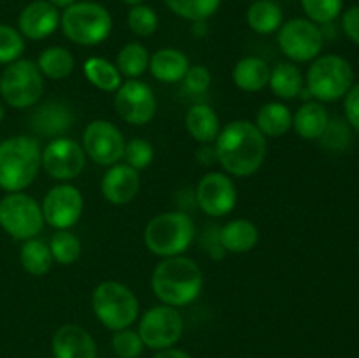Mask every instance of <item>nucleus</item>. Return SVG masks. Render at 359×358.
<instances>
[{
	"instance_id": "1",
	"label": "nucleus",
	"mask_w": 359,
	"mask_h": 358,
	"mask_svg": "<svg viewBox=\"0 0 359 358\" xmlns=\"http://www.w3.org/2000/svg\"><path fill=\"white\" fill-rule=\"evenodd\" d=\"M217 161L224 172L235 178H248L262 168L266 158V137L258 126L245 119L230 121L214 140Z\"/></svg>"
},
{
	"instance_id": "2",
	"label": "nucleus",
	"mask_w": 359,
	"mask_h": 358,
	"mask_svg": "<svg viewBox=\"0 0 359 358\" xmlns=\"http://www.w3.org/2000/svg\"><path fill=\"white\" fill-rule=\"evenodd\" d=\"M151 288L158 300L163 304L182 307L200 297L203 288V272L195 260L182 255L170 256L154 267Z\"/></svg>"
},
{
	"instance_id": "3",
	"label": "nucleus",
	"mask_w": 359,
	"mask_h": 358,
	"mask_svg": "<svg viewBox=\"0 0 359 358\" xmlns=\"http://www.w3.org/2000/svg\"><path fill=\"white\" fill-rule=\"evenodd\" d=\"M41 158L42 147L35 137L16 135L0 142V188L7 193L28 188L41 171Z\"/></svg>"
},
{
	"instance_id": "4",
	"label": "nucleus",
	"mask_w": 359,
	"mask_h": 358,
	"mask_svg": "<svg viewBox=\"0 0 359 358\" xmlns=\"http://www.w3.org/2000/svg\"><path fill=\"white\" fill-rule=\"evenodd\" d=\"M60 28L70 42L79 46H98L111 35L112 16L102 4L77 0L63 9Z\"/></svg>"
},
{
	"instance_id": "5",
	"label": "nucleus",
	"mask_w": 359,
	"mask_h": 358,
	"mask_svg": "<svg viewBox=\"0 0 359 358\" xmlns=\"http://www.w3.org/2000/svg\"><path fill=\"white\" fill-rule=\"evenodd\" d=\"M195 239V225L191 218L181 211H168L154 216L144 230V242L153 255L161 258L179 256L191 246Z\"/></svg>"
},
{
	"instance_id": "6",
	"label": "nucleus",
	"mask_w": 359,
	"mask_h": 358,
	"mask_svg": "<svg viewBox=\"0 0 359 358\" xmlns=\"http://www.w3.org/2000/svg\"><path fill=\"white\" fill-rule=\"evenodd\" d=\"M91 307L98 321L109 330L128 329L139 316V298L126 284L104 281L91 295Z\"/></svg>"
},
{
	"instance_id": "7",
	"label": "nucleus",
	"mask_w": 359,
	"mask_h": 358,
	"mask_svg": "<svg viewBox=\"0 0 359 358\" xmlns=\"http://www.w3.org/2000/svg\"><path fill=\"white\" fill-rule=\"evenodd\" d=\"M353 84V65L339 55H319L309 67L307 90L318 102L339 100Z\"/></svg>"
},
{
	"instance_id": "8",
	"label": "nucleus",
	"mask_w": 359,
	"mask_h": 358,
	"mask_svg": "<svg viewBox=\"0 0 359 358\" xmlns=\"http://www.w3.org/2000/svg\"><path fill=\"white\" fill-rule=\"evenodd\" d=\"M44 91V76L32 60H16L0 76V95L14 109L34 107Z\"/></svg>"
},
{
	"instance_id": "9",
	"label": "nucleus",
	"mask_w": 359,
	"mask_h": 358,
	"mask_svg": "<svg viewBox=\"0 0 359 358\" xmlns=\"http://www.w3.org/2000/svg\"><path fill=\"white\" fill-rule=\"evenodd\" d=\"M42 207L27 193H7L0 200V227L18 241H28L44 227Z\"/></svg>"
},
{
	"instance_id": "10",
	"label": "nucleus",
	"mask_w": 359,
	"mask_h": 358,
	"mask_svg": "<svg viewBox=\"0 0 359 358\" xmlns=\"http://www.w3.org/2000/svg\"><path fill=\"white\" fill-rule=\"evenodd\" d=\"M277 44L291 62H314L323 51L325 35L319 25L307 18H291L277 30Z\"/></svg>"
},
{
	"instance_id": "11",
	"label": "nucleus",
	"mask_w": 359,
	"mask_h": 358,
	"mask_svg": "<svg viewBox=\"0 0 359 358\" xmlns=\"http://www.w3.org/2000/svg\"><path fill=\"white\" fill-rule=\"evenodd\" d=\"M184 323L179 311L172 305H154L147 309L139 321V336L144 346L160 351L172 347L182 336Z\"/></svg>"
},
{
	"instance_id": "12",
	"label": "nucleus",
	"mask_w": 359,
	"mask_h": 358,
	"mask_svg": "<svg viewBox=\"0 0 359 358\" xmlns=\"http://www.w3.org/2000/svg\"><path fill=\"white\" fill-rule=\"evenodd\" d=\"M125 137L114 123L93 119L83 133V150L95 164L111 167L119 164L125 154Z\"/></svg>"
},
{
	"instance_id": "13",
	"label": "nucleus",
	"mask_w": 359,
	"mask_h": 358,
	"mask_svg": "<svg viewBox=\"0 0 359 358\" xmlns=\"http://www.w3.org/2000/svg\"><path fill=\"white\" fill-rule=\"evenodd\" d=\"M156 97L147 83L128 79L121 83L114 95V109L119 118L128 125H147L156 114Z\"/></svg>"
},
{
	"instance_id": "14",
	"label": "nucleus",
	"mask_w": 359,
	"mask_h": 358,
	"mask_svg": "<svg viewBox=\"0 0 359 358\" xmlns=\"http://www.w3.org/2000/svg\"><path fill=\"white\" fill-rule=\"evenodd\" d=\"M42 167L56 181L76 179L86 165V153L77 140L56 137L42 150Z\"/></svg>"
},
{
	"instance_id": "15",
	"label": "nucleus",
	"mask_w": 359,
	"mask_h": 358,
	"mask_svg": "<svg viewBox=\"0 0 359 358\" xmlns=\"http://www.w3.org/2000/svg\"><path fill=\"white\" fill-rule=\"evenodd\" d=\"M41 207L46 223L56 230H69L83 214L84 199L76 186L62 183L46 193Z\"/></svg>"
},
{
	"instance_id": "16",
	"label": "nucleus",
	"mask_w": 359,
	"mask_h": 358,
	"mask_svg": "<svg viewBox=\"0 0 359 358\" xmlns=\"http://www.w3.org/2000/svg\"><path fill=\"white\" fill-rule=\"evenodd\" d=\"M196 202L205 214L221 218L237 206V186L224 172H207L196 186Z\"/></svg>"
},
{
	"instance_id": "17",
	"label": "nucleus",
	"mask_w": 359,
	"mask_h": 358,
	"mask_svg": "<svg viewBox=\"0 0 359 358\" xmlns=\"http://www.w3.org/2000/svg\"><path fill=\"white\" fill-rule=\"evenodd\" d=\"M60 11L48 0H34L21 9L18 30L32 41H44L60 27Z\"/></svg>"
},
{
	"instance_id": "18",
	"label": "nucleus",
	"mask_w": 359,
	"mask_h": 358,
	"mask_svg": "<svg viewBox=\"0 0 359 358\" xmlns=\"http://www.w3.org/2000/svg\"><path fill=\"white\" fill-rule=\"evenodd\" d=\"M74 119L76 118L70 105L60 100H49L32 112L30 128L35 135L56 139V137H63L67 130L72 128Z\"/></svg>"
},
{
	"instance_id": "19",
	"label": "nucleus",
	"mask_w": 359,
	"mask_h": 358,
	"mask_svg": "<svg viewBox=\"0 0 359 358\" xmlns=\"http://www.w3.org/2000/svg\"><path fill=\"white\" fill-rule=\"evenodd\" d=\"M102 195L114 206L132 202L140 190L139 171L126 164H116L107 168L100 183Z\"/></svg>"
},
{
	"instance_id": "20",
	"label": "nucleus",
	"mask_w": 359,
	"mask_h": 358,
	"mask_svg": "<svg viewBox=\"0 0 359 358\" xmlns=\"http://www.w3.org/2000/svg\"><path fill=\"white\" fill-rule=\"evenodd\" d=\"M55 358H97V344L91 333L79 325H63L53 336Z\"/></svg>"
},
{
	"instance_id": "21",
	"label": "nucleus",
	"mask_w": 359,
	"mask_h": 358,
	"mask_svg": "<svg viewBox=\"0 0 359 358\" xmlns=\"http://www.w3.org/2000/svg\"><path fill=\"white\" fill-rule=\"evenodd\" d=\"M189 69V60L181 49L163 48L153 53L149 60V70L160 83L174 84L182 81Z\"/></svg>"
},
{
	"instance_id": "22",
	"label": "nucleus",
	"mask_w": 359,
	"mask_h": 358,
	"mask_svg": "<svg viewBox=\"0 0 359 358\" xmlns=\"http://www.w3.org/2000/svg\"><path fill=\"white\" fill-rule=\"evenodd\" d=\"M259 241V230L248 218H235L228 221L219 232V242L224 251L249 253Z\"/></svg>"
},
{
	"instance_id": "23",
	"label": "nucleus",
	"mask_w": 359,
	"mask_h": 358,
	"mask_svg": "<svg viewBox=\"0 0 359 358\" xmlns=\"http://www.w3.org/2000/svg\"><path fill=\"white\" fill-rule=\"evenodd\" d=\"M330 121V114L325 105L318 100H309L294 112L293 128L302 139L319 140Z\"/></svg>"
},
{
	"instance_id": "24",
	"label": "nucleus",
	"mask_w": 359,
	"mask_h": 358,
	"mask_svg": "<svg viewBox=\"0 0 359 358\" xmlns=\"http://www.w3.org/2000/svg\"><path fill=\"white\" fill-rule=\"evenodd\" d=\"M186 130L200 144H212L221 132L216 111L207 104H196L186 112Z\"/></svg>"
},
{
	"instance_id": "25",
	"label": "nucleus",
	"mask_w": 359,
	"mask_h": 358,
	"mask_svg": "<svg viewBox=\"0 0 359 358\" xmlns=\"http://www.w3.org/2000/svg\"><path fill=\"white\" fill-rule=\"evenodd\" d=\"M231 77L242 91L256 93L269 86L270 65L259 56H245V58L238 60L237 65L233 67Z\"/></svg>"
},
{
	"instance_id": "26",
	"label": "nucleus",
	"mask_w": 359,
	"mask_h": 358,
	"mask_svg": "<svg viewBox=\"0 0 359 358\" xmlns=\"http://www.w3.org/2000/svg\"><path fill=\"white\" fill-rule=\"evenodd\" d=\"M245 21L256 34L272 35L284 23V14L279 4L272 0H255L245 13Z\"/></svg>"
},
{
	"instance_id": "27",
	"label": "nucleus",
	"mask_w": 359,
	"mask_h": 358,
	"mask_svg": "<svg viewBox=\"0 0 359 358\" xmlns=\"http://www.w3.org/2000/svg\"><path fill=\"white\" fill-rule=\"evenodd\" d=\"M256 126L265 137H283L293 126V114L290 107L280 102H269L262 105L256 114Z\"/></svg>"
},
{
	"instance_id": "28",
	"label": "nucleus",
	"mask_w": 359,
	"mask_h": 358,
	"mask_svg": "<svg viewBox=\"0 0 359 358\" xmlns=\"http://www.w3.org/2000/svg\"><path fill=\"white\" fill-rule=\"evenodd\" d=\"M269 86L272 88L273 95L283 100H293L300 97L304 90V74L291 62L277 63L273 69H270Z\"/></svg>"
},
{
	"instance_id": "29",
	"label": "nucleus",
	"mask_w": 359,
	"mask_h": 358,
	"mask_svg": "<svg viewBox=\"0 0 359 358\" xmlns=\"http://www.w3.org/2000/svg\"><path fill=\"white\" fill-rule=\"evenodd\" d=\"M83 70L86 79L95 88H98L102 91H107V93H112V91L118 90L123 83V76L118 70V67L109 62V60L100 58V56H90L84 62Z\"/></svg>"
},
{
	"instance_id": "30",
	"label": "nucleus",
	"mask_w": 359,
	"mask_h": 358,
	"mask_svg": "<svg viewBox=\"0 0 359 358\" xmlns=\"http://www.w3.org/2000/svg\"><path fill=\"white\" fill-rule=\"evenodd\" d=\"M39 70L42 76L49 77V79H65L72 74L74 67H76V60H74L72 53L62 46H51L46 48L44 51L39 55L37 62Z\"/></svg>"
},
{
	"instance_id": "31",
	"label": "nucleus",
	"mask_w": 359,
	"mask_h": 358,
	"mask_svg": "<svg viewBox=\"0 0 359 358\" xmlns=\"http://www.w3.org/2000/svg\"><path fill=\"white\" fill-rule=\"evenodd\" d=\"M20 262L32 276H44L53 265L51 249L41 239H28V241H23L20 249Z\"/></svg>"
},
{
	"instance_id": "32",
	"label": "nucleus",
	"mask_w": 359,
	"mask_h": 358,
	"mask_svg": "<svg viewBox=\"0 0 359 358\" xmlns=\"http://www.w3.org/2000/svg\"><path fill=\"white\" fill-rule=\"evenodd\" d=\"M151 55L147 48L140 42H128L123 46L116 58V67L121 72V76L128 79H137L149 69Z\"/></svg>"
},
{
	"instance_id": "33",
	"label": "nucleus",
	"mask_w": 359,
	"mask_h": 358,
	"mask_svg": "<svg viewBox=\"0 0 359 358\" xmlns=\"http://www.w3.org/2000/svg\"><path fill=\"white\" fill-rule=\"evenodd\" d=\"M165 4L175 16L195 23L214 16L219 9L221 0H165Z\"/></svg>"
},
{
	"instance_id": "34",
	"label": "nucleus",
	"mask_w": 359,
	"mask_h": 358,
	"mask_svg": "<svg viewBox=\"0 0 359 358\" xmlns=\"http://www.w3.org/2000/svg\"><path fill=\"white\" fill-rule=\"evenodd\" d=\"M53 260L60 265H72L81 258V241L76 234L69 230H58L49 242Z\"/></svg>"
},
{
	"instance_id": "35",
	"label": "nucleus",
	"mask_w": 359,
	"mask_h": 358,
	"mask_svg": "<svg viewBox=\"0 0 359 358\" xmlns=\"http://www.w3.org/2000/svg\"><path fill=\"white\" fill-rule=\"evenodd\" d=\"M160 18L153 7L146 4H137L128 11V28L137 37H151L158 30Z\"/></svg>"
},
{
	"instance_id": "36",
	"label": "nucleus",
	"mask_w": 359,
	"mask_h": 358,
	"mask_svg": "<svg viewBox=\"0 0 359 358\" xmlns=\"http://www.w3.org/2000/svg\"><path fill=\"white\" fill-rule=\"evenodd\" d=\"M307 20L316 25L333 23L340 16L344 0H300Z\"/></svg>"
},
{
	"instance_id": "37",
	"label": "nucleus",
	"mask_w": 359,
	"mask_h": 358,
	"mask_svg": "<svg viewBox=\"0 0 359 358\" xmlns=\"http://www.w3.org/2000/svg\"><path fill=\"white\" fill-rule=\"evenodd\" d=\"M25 51V39L20 30L11 25L0 23V63L9 65V63L20 60Z\"/></svg>"
},
{
	"instance_id": "38",
	"label": "nucleus",
	"mask_w": 359,
	"mask_h": 358,
	"mask_svg": "<svg viewBox=\"0 0 359 358\" xmlns=\"http://www.w3.org/2000/svg\"><path fill=\"white\" fill-rule=\"evenodd\" d=\"M123 158L126 160V165L133 167L135 171H144L151 165L154 158V147L149 140L133 137L125 144V154Z\"/></svg>"
},
{
	"instance_id": "39",
	"label": "nucleus",
	"mask_w": 359,
	"mask_h": 358,
	"mask_svg": "<svg viewBox=\"0 0 359 358\" xmlns=\"http://www.w3.org/2000/svg\"><path fill=\"white\" fill-rule=\"evenodd\" d=\"M323 146L330 151H344L351 142V126L340 118H330L328 126L319 137Z\"/></svg>"
},
{
	"instance_id": "40",
	"label": "nucleus",
	"mask_w": 359,
	"mask_h": 358,
	"mask_svg": "<svg viewBox=\"0 0 359 358\" xmlns=\"http://www.w3.org/2000/svg\"><path fill=\"white\" fill-rule=\"evenodd\" d=\"M112 350L119 358H139L144 351V343L139 332L130 329H123L112 336Z\"/></svg>"
},
{
	"instance_id": "41",
	"label": "nucleus",
	"mask_w": 359,
	"mask_h": 358,
	"mask_svg": "<svg viewBox=\"0 0 359 358\" xmlns=\"http://www.w3.org/2000/svg\"><path fill=\"white\" fill-rule=\"evenodd\" d=\"M184 90L191 95H203L210 86V72L203 65H189L188 72L182 77Z\"/></svg>"
},
{
	"instance_id": "42",
	"label": "nucleus",
	"mask_w": 359,
	"mask_h": 358,
	"mask_svg": "<svg viewBox=\"0 0 359 358\" xmlns=\"http://www.w3.org/2000/svg\"><path fill=\"white\" fill-rule=\"evenodd\" d=\"M344 112L351 128L359 132V83L353 84L344 97Z\"/></svg>"
},
{
	"instance_id": "43",
	"label": "nucleus",
	"mask_w": 359,
	"mask_h": 358,
	"mask_svg": "<svg viewBox=\"0 0 359 358\" xmlns=\"http://www.w3.org/2000/svg\"><path fill=\"white\" fill-rule=\"evenodd\" d=\"M342 28L347 37L359 46V6H353L344 13Z\"/></svg>"
},
{
	"instance_id": "44",
	"label": "nucleus",
	"mask_w": 359,
	"mask_h": 358,
	"mask_svg": "<svg viewBox=\"0 0 359 358\" xmlns=\"http://www.w3.org/2000/svg\"><path fill=\"white\" fill-rule=\"evenodd\" d=\"M198 160L202 161L203 165L216 164L217 157H216V150H214V146H210V144H203L202 150L198 151Z\"/></svg>"
},
{
	"instance_id": "45",
	"label": "nucleus",
	"mask_w": 359,
	"mask_h": 358,
	"mask_svg": "<svg viewBox=\"0 0 359 358\" xmlns=\"http://www.w3.org/2000/svg\"><path fill=\"white\" fill-rule=\"evenodd\" d=\"M153 358H191L186 351L175 350V347H167V350H160Z\"/></svg>"
},
{
	"instance_id": "46",
	"label": "nucleus",
	"mask_w": 359,
	"mask_h": 358,
	"mask_svg": "<svg viewBox=\"0 0 359 358\" xmlns=\"http://www.w3.org/2000/svg\"><path fill=\"white\" fill-rule=\"evenodd\" d=\"M48 2H51L56 9H67V7H70L72 4H76L77 0H48Z\"/></svg>"
},
{
	"instance_id": "47",
	"label": "nucleus",
	"mask_w": 359,
	"mask_h": 358,
	"mask_svg": "<svg viewBox=\"0 0 359 358\" xmlns=\"http://www.w3.org/2000/svg\"><path fill=\"white\" fill-rule=\"evenodd\" d=\"M121 2L128 4V6L132 7V6H137V4H144V2H146V0H121Z\"/></svg>"
},
{
	"instance_id": "48",
	"label": "nucleus",
	"mask_w": 359,
	"mask_h": 358,
	"mask_svg": "<svg viewBox=\"0 0 359 358\" xmlns=\"http://www.w3.org/2000/svg\"><path fill=\"white\" fill-rule=\"evenodd\" d=\"M2 119H4V105L0 104V121H2Z\"/></svg>"
},
{
	"instance_id": "49",
	"label": "nucleus",
	"mask_w": 359,
	"mask_h": 358,
	"mask_svg": "<svg viewBox=\"0 0 359 358\" xmlns=\"http://www.w3.org/2000/svg\"><path fill=\"white\" fill-rule=\"evenodd\" d=\"M358 256H359V246H358Z\"/></svg>"
}]
</instances>
